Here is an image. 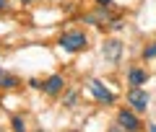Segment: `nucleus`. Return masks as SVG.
<instances>
[{"label": "nucleus", "instance_id": "nucleus-1", "mask_svg": "<svg viewBox=\"0 0 156 132\" xmlns=\"http://www.w3.org/2000/svg\"><path fill=\"white\" fill-rule=\"evenodd\" d=\"M60 47L65 52H81L86 47V34L83 31H65L60 36Z\"/></svg>", "mask_w": 156, "mask_h": 132}, {"label": "nucleus", "instance_id": "nucleus-2", "mask_svg": "<svg viewBox=\"0 0 156 132\" xmlns=\"http://www.w3.org/2000/svg\"><path fill=\"white\" fill-rule=\"evenodd\" d=\"M89 91H91V96H94L96 101H101V104H112V101H115V93H112L99 78H91L89 80Z\"/></svg>", "mask_w": 156, "mask_h": 132}, {"label": "nucleus", "instance_id": "nucleus-3", "mask_svg": "<svg viewBox=\"0 0 156 132\" xmlns=\"http://www.w3.org/2000/svg\"><path fill=\"white\" fill-rule=\"evenodd\" d=\"M117 124L122 127L125 132H138V130H140V119H138V117H135L130 109L117 111Z\"/></svg>", "mask_w": 156, "mask_h": 132}, {"label": "nucleus", "instance_id": "nucleus-4", "mask_svg": "<svg viewBox=\"0 0 156 132\" xmlns=\"http://www.w3.org/2000/svg\"><path fill=\"white\" fill-rule=\"evenodd\" d=\"M128 104L133 106L135 111H146V106H148V93H146L143 88H130V93H128Z\"/></svg>", "mask_w": 156, "mask_h": 132}, {"label": "nucleus", "instance_id": "nucleus-5", "mask_svg": "<svg viewBox=\"0 0 156 132\" xmlns=\"http://www.w3.org/2000/svg\"><path fill=\"white\" fill-rule=\"evenodd\" d=\"M101 52H104V60L107 62H120V57H122V42L109 39V42H104Z\"/></svg>", "mask_w": 156, "mask_h": 132}, {"label": "nucleus", "instance_id": "nucleus-6", "mask_svg": "<svg viewBox=\"0 0 156 132\" xmlns=\"http://www.w3.org/2000/svg\"><path fill=\"white\" fill-rule=\"evenodd\" d=\"M146 80H148V73H146V70H140V67H130V70H128V83H130V88H140Z\"/></svg>", "mask_w": 156, "mask_h": 132}, {"label": "nucleus", "instance_id": "nucleus-7", "mask_svg": "<svg viewBox=\"0 0 156 132\" xmlns=\"http://www.w3.org/2000/svg\"><path fill=\"white\" fill-rule=\"evenodd\" d=\"M83 21L86 23H94V26H99V23H109V8H99V11H94V13H86Z\"/></svg>", "mask_w": 156, "mask_h": 132}, {"label": "nucleus", "instance_id": "nucleus-8", "mask_svg": "<svg viewBox=\"0 0 156 132\" xmlns=\"http://www.w3.org/2000/svg\"><path fill=\"white\" fill-rule=\"evenodd\" d=\"M62 86H65V80H62V75H50L47 78V83H44V91L50 96H57L62 91Z\"/></svg>", "mask_w": 156, "mask_h": 132}, {"label": "nucleus", "instance_id": "nucleus-9", "mask_svg": "<svg viewBox=\"0 0 156 132\" xmlns=\"http://www.w3.org/2000/svg\"><path fill=\"white\" fill-rule=\"evenodd\" d=\"M16 86H18V78L0 67V88H16Z\"/></svg>", "mask_w": 156, "mask_h": 132}, {"label": "nucleus", "instance_id": "nucleus-10", "mask_svg": "<svg viewBox=\"0 0 156 132\" xmlns=\"http://www.w3.org/2000/svg\"><path fill=\"white\" fill-rule=\"evenodd\" d=\"M143 57H146V60H154V57H156V42L148 44V47L143 49Z\"/></svg>", "mask_w": 156, "mask_h": 132}, {"label": "nucleus", "instance_id": "nucleus-11", "mask_svg": "<svg viewBox=\"0 0 156 132\" xmlns=\"http://www.w3.org/2000/svg\"><path fill=\"white\" fill-rule=\"evenodd\" d=\"M13 130H16V132H23V119H21V117H13Z\"/></svg>", "mask_w": 156, "mask_h": 132}, {"label": "nucleus", "instance_id": "nucleus-12", "mask_svg": "<svg viewBox=\"0 0 156 132\" xmlns=\"http://www.w3.org/2000/svg\"><path fill=\"white\" fill-rule=\"evenodd\" d=\"M73 104H76V93H68L65 96V106H73Z\"/></svg>", "mask_w": 156, "mask_h": 132}, {"label": "nucleus", "instance_id": "nucleus-13", "mask_svg": "<svg viewBox=\"0 0 156 132\" xmlns=\"http://www.w3.org/2000/svg\"><path fill=\"white\" fill-rule=\"evenodd\" d=\"M96 3H99L101 8H112V0H96Z\"/></svg>", "mask_w": 156, "mask_h": 132}, {"label": "nucleus", "instance_id": "nucleus-14", "mask_svg": "<svg viewBox=\"0 0 156 132\" xmlns=\"http://www.w3.org/2000/svg\"><path fill=\"white\" fill-rule=\"evenodd\" d=\"M5 8H8V0H0V13L5 11Z\"/></svg>", "mask_w": 156, "mask_h": 132}, {"label": "nucleus", "instance_id": "nucleus-15", "mask_svg": "<svg viewBox=\"0 0 156 132\" xmlns=\"http://www.w3.org/2000/svg\"><path fill=\"white\" fill-rule=\"evenodd\" d=\"M112 132H122V127H115V130H112Z\"/></svg>", "mask_w": 156, "mask_h": 132}, {"label": "nucleus", "instance_id": "nucleus-16", "mask_svg": "<svg viewBox=\"0 0 156 132\" xmlns=\"http://www.w3.org/2000/svg\"><path fill=\"white\" fill-rule=\"evenodd\" d=\"M148 132H156V124H151V130H148Z\"/></svg>", "mask_w": 156, "mask_h": 132}, {"label": "nucleus", "instance_id": "nucleus-17", "mask_svg": "<svg viewBox=\"0 0 156 132\" xmlns=\"http://www.w3.org/2000/svg\"><path fill=\"white\" fill-rule=\"evenodd\" d=\"M21 3H34V0H21Z\"/></svg>", "mask_w": 156, "mask_h": 132}]
</instances>
